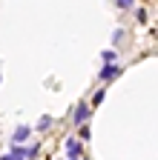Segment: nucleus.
<instances>
[{"label":"nucleus","mask_w":158,"mask_h":160,"mask_svg":"<svg viewBox=\"0 0 158 160\" xmlns=\"http://www.w3.org/2000/svg\"><path fill=\"white\" fill-rule=\"evenodd\" d=\"M118 74H121V66H118V63H106V66L101 69V74H98V77H101V80H115Z\"/></svg>","instance_id":"1"},{"label":"nucleus","mask_w":158,"mask_h":160,"mask_svg":"<svg viewBox=\"0 0 158 160\" xmlns=\"http://www.w3.org/2000/svg\"><path fill=\"white\" fill-rule=\"evenodd\" d=\"M86 117H89V106H86V103H78V106H75V123L84 126Z\"/></svg>","instance_id":"2"},{"label":"nucleus","mask_w":158,"mask_h":160,"mask_svg":"<svg viewBox=\"0 0 158 160\" xmlns=\"http://www.w3.org/2000/svg\"><path fill=\"white\" fill-rule=\"evenodd\" d=\"M66 154L69 157H81V143H78V137H69L66 140Z\"/></svg>","instance_id":"3"},{"label":"nucleus","mask_w":158,"mask_h":160,"mask_svg":"<svg viewBox=\"0 0 158 160\" xmlns=\"http://www.w3.org/2000/svg\"><path fill=\"white\" fill-rule=\"evenodd\" d=\"M29 134H32V129H29V126H17V129H14V134H12V140H14V143H23Z\"/></svg>","instance_id":"4"},{"label":"nucleus","mask_w":158,"mask_h":160,"mask_svg":"<svg viewBox=\"0 0 158 160\" xmlns=\"http://www.w3.org/2000/svg\"><path fill=\"white\" fill-rule=\"evenodd\" d=\"M101 60H104V63H118L115 49H104V52H101Z\"/></svg>","instance_id":"5"},{"label":"nucleus","mask_w":158,"mask_h":160,"mask_svg":"<svg viewBox=\"0 0 158 160\" xmlns=\"http://www.w3.org/2000/svg\"><path fill=\"white\" fill-rule=\"evenodd\" d=\"M52 129V117L46 114V117H41V120H37V132H49Z\"/></svg>","instance_id":"6"},{"label":"nucleus","mask_w":158,"mask_h":160,"mask_svg":"<svg viewBox=\"0 0 158 160\" xmlns=\"http://www.w3.org/2000/svg\"><path fill=\"white\" fill-rule=\"evenodd\" d=\"M78 137H81V140H89V137H92V132H89V126H81V132H78Z\"/></svg>","instance_id":"7"},{"label":"nucleus","mask_w":158,"mask_h":160,"mask_svg":"<svg viewBox=\"0 0 158 160\" xmlns=\"http://www.w3.org/2000/svg\"><path fill=\"white\" fill-rule=\"evenodd\" d=\"M115 3H118V9H132L135 0H115Z\"/></svg>","instance_id":"8"},{"label":"nucleus","mask_w":158,"mask_h":160,"mask_svg":"<svg viewBox=\"0 0 158 160\" xmlns=\"http://www.w3.org/2000/svg\"><path fill=\"white\" fill-rule=\"evenodd\" d=\"M135 20H138V23H147V12L144 9H135Z\"/></svg>","instance_id":"9"},{"label":"nucleus","mask_w":158,"mask_h":160,"mask_svg":"<svg viewBox=\"0 0 158 160\" xmlns=\"http://www.w3.org/2000/svg\"><path fill=\"white\" fill-rule=\"evenodd\" d=\"M121 40H124V29H115L112 32V43H121Z\"/></svg>","instance_id":"10"},{"label":"nucleus","mask_w":158,"mask_h":160,"mask_svg":"<svg viewBox=\"0 0 158 160\" xmlns=\"http://www.w3.org/2000/svg\"><path fill=\"white\" fill-rule=\"evenodd\" d=\"M104 97H106V92H104V89H98V92H95V97H92V103L98 106V103H101V100H104Z\"/></svg>","instance_id":"11"},{"label":"nucleus","mask_w":158,"mask_h":160,"mask_svg":"<svg viewBox=\"0 0 158 160\" xmlns=\"http://www.w3.org/2000/svg\"><path fill=\"white\" fill-rule=\"evenodd\" d=\"M9 154H12V152H9ZM9 160H26V157H20V154H12Z\"/></svg>","instance_id":"12"},{"label":"nucleus","mask_w":158,"mask_h":160,"mask_svg":"<svg viewBox=\"0 0 158 160\" xmlns=\"http://www.w3.org/2000/svg\"><path fill=\"white\" fill-rule=\"evenodd\" d=\"M9 157H12V154H6V157H0V160H9Z\"/></svg>","instance_id":"13"},{"label":"nucleus","mask_w":158,"mask_h":160,"mask_svg":"<svg viewBox=\"0 0 158 160\" xmlns=\"http://www.w3.org/2000/svg\"><path fill=\"white\" fill-rule=\"evenodd\" d=\"M81 160H89V157H81Z\"/></svg>","instance_id":"14"}]
</instances>
